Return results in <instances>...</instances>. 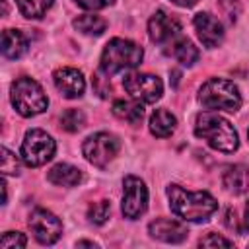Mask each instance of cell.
<instances>
[{
  "label": "cell",
  "mask_w": 249,
  "mask_h": 249,
  "mask_svg": "<svg viewBox=\"0 0 249 249\" xmlns=\"http://www.w3.org/2000/svg\"><path fill=\"white\" fill-rule=\"evenodd\" d=\"M167 198L171 212L187 222H206L218 210L216 198L206 191H185L179 185H169Z\"/></svg>",
  "instance_id": "1"
},
{
  "label": "cell",
  "mask_w": 249,
  "mask_h": 249,
  "mask_svg": "<svg viewBox=\"0 0 249 249\" xmlns=\"http://www.w3.org/2000/svg\"><path fill=\"white\" fill-rule=\"evenodd\" d=\"M195 134L202 140H206V144L218 152L224 154H231L237 150L239 146V138H237V130L233 128V124L220 117L218 113L212 111H204L198 113L195 119Z\"/></svg>",
  "instance_id": "2"
},
{
  "label": "cell",
  "mask_w": 249,
  "mask_h": 249,
  "mask_svg": "<svg viewBox=\"0 0 249 249\" xmlns=\"http://www.w3.org/2000/svg\"><path fill=\"white\" fill-rule=\"evenodd\" d=\"M142 56H144V51L140 45L128 39L115 37L105 45L101 53L99 68L105 76H113L128 68H136L142 62Z\"/></svg>",
  "instance_id": "3"
},
{
  "label": "cell",
  "mask_w": 249,
  "mask_h": 249,
  "mask_svg": "<svg viewBox=\"0 0 249 249\" xmlns=\"http://www.w3.org/2000/svg\"><path fill=\"white\" fill-rule=\"evenodd\" d=\"M198 103L210 111H237L241 107V93L237 86L226 78H210L198 89Z\"/></svg>",
  "instance_id": "4"
},
{
  "label": "cell",
  "mask_w": 249,
  "mask_h": 249,
  "mask_svg": "<svg viewBox=\"0 0 249 249\" xmlns=\"http://www.w3.org/2000/svg\"><path fill=\"white\" fill-rule=\"evenodd\" d=\"M10 99H12L14 109L21 117H35L49 107V99H47L43 88L39 86V82H35L33 78H27V76L18 78L12 84Z\"/></svg>",
  "instance_id": "5"
},
{
  "label": "cell",
  "mask_w": 249,
  "mask_h": 249,
  "mask_svg": "<svg viewBox=\"0 0 249 249\" xmlns=\"http://www.w3.org/2000/svg\"><path fill=\"white\" fill-rule=\"evenodd\" d=\"M56 144L54 140L41 128H31L25 132V138L21 142V161L27 167H39L45 165L54 156Z\"/></svg>",
  "instance_id": "6"
},
{
  "label": "cell",
  "mask_w": 249,
  "mask_h": 249,
  "mask_svg": "<svg viewBox=\"0 0 249 249\" xmlns=\"http://www.w3.org/2000/svg\"><path fill=\"white\" fill-rule=\"evenodd\" d=\"M119 150H121L119 138L109 132H95L88 136L82 144V154L95 167H105L109 161L115 160Z\"/></svg>",
  "instance_id": "7"
},
{
  "label": "cell",
  "mask_w": 249,
  "mask_h": 249,
  "mask_svg": "<svg viewBox=\"0 0 249 249\" xmlns=\"http://www.w3.org/2000/svg\"><path fill=\"white\" fill-rule=\"evenodd\" d=\"M124 91L142 103H156L163 93V84L154 74H142V72H130L123 78Z\"/></svg>",
  "instance_id": "8"
},
{
  "label": "cell",
  "mask_w": 249,
  "mask_h": 249,
  "mask_svg": "<svg viewBox=\"0 0 249 249\" xmlns=\"http://www.w3.org/2000/svg\"><path fill=\"white\" fill-rule=\"evenodd\" d=\"M148 208V189L142 179L134 175H126L123 181V204L121 210L124 218L136 220Z\"/></svg>",
  "instance_id": "9"
},
{
  "label": "cell",
  "mask_w": 249,
  "mask_h": 249,
  "mask_svg": "<svg viewBox=\"0 0 249 249\" xmlns=\"http://www.w3.org/2000/svg\"><path fill=\"white\" fill-rule=\"evenodd\" d=\"M29 230L33 231L35 239L43 245H53L62 235V222L45 208H35L29 214Z\"/></svg>",
  "instance_id": "10"
},
{
  "label": "cell",
  "mask_w": 249,
  "mask_h": 249,
  "mask_svg": "<svg viewBox=\"0 0 249 249\" xmlns=\"http://www.w3.org/2000/svg\"><path fill=\"white\" fill-rule=\"evenodd\" d=\"M181 33V23L177 21V18L165 14L163 10H158L150 21H148V35L154 43H167L171 39H175Z\"/></svg>",
  "instance_id": "11"
},
{
  "label": "cell",
  "mask_w": 249,
  "mask_h": 249,
  "mask_svg": "<svg viewBox=\"0 0 249 249\" xmlns=\"http://www.w3.org/2000/svg\"><path fill=\"white\" fill-rule=\"evenodd\" d=\"M193 25H195V31L198 35V39L202 41L204 47L208 49H214L218 45H222L224 41V27L222 23L208 12H200L193 18Z\"/></svg>",
  "instance_id": "12"
},
{
  "label": "cell",
  "mask_w": 249,
  "mask_h": 249,
  "mask_svg": "<svg viewBox=\"0 0 249 249\" xmlns=\"http://www.w3.org/2000/svg\"><path fill=\"white\" fill-rule=\"evenodd\" d=\"M53 80H54V86L56 89L68 97V99H76L84 93L86 89V80H84V74L76 68H70V66H62L58 70H54L53 74Z\"/></svg>",
  "instance_id": "13"
},
{
  "label": "cell",
  "mask_w": 249,
  "mask_h": 249,
  "mask_svg": "<svg viewBox=\"0 0 249 249\" xmlns=\"http://www.w3.org/2000/svg\"><path fill=\"white\" fill-rule=\"evenodd\" d=\"M148 233L163 243H181L187 239L189 231L183 224L169 220V218H156L148 224Z\"/></svg>",
  "instance_id": "14"
},
{
  "label": "cell",
  "mask_w": 249,
  "mask_h": 249,
  "mask_svg": "<svg viewBox=\"0 0 249 249\" xmlns=\"http://www.w3.org/2000/svg\"><path fill=\"white\" fill-rule=\"evenodd\" d=\"M222 185L233 195H243L249 189V167L243 163L226 167V171L222 173Z\"/></svg>",
  "instance_id": "15"
},
{
  "label": "cell",
  "mask_w": 249,
  "mask_h": 249,
  "mask_svg": "<svg viewBox=\"0 0 249 249\" xmlns=\"http://www.w3.org/2000/svg\"><path fill=\"white\" fill-rule=\"evenodd\" d=\"M165 53L171 54L183 66H193L198 60V49L187 37H181V35H177L175 39L169 41V49Z\"/></svg>",
  "instance_id": "16"
},
{
  "label": "cell",
  "mask_w": 249,
  "mask_h": 249,
  "mask_svg": "<svg viewBox=\"0 0 249 249\" xmlns=\"http://www.w3.org/2000/svg\"><path fill=\"white\" fill-rule=\"evenodd\" d=\"M27 53V39L19 29L2 31V54L10 60H16Z\"/></svg>",
  "instance_id": "17"
},
{
  "label": "cell",
  "mask_w": 249,
  "mask_h": 249,
  "mask_svg": "<svg viewBox=\"0 0 249 249\" xmlns=\"http://www.w3.org/2000/svg\"><path fill=\"white\" fill-rule=\"evenodd\" d=\"M47 179L58 187H76L82 181V171L70 163H56L49 169Z\"/></svg>",
  "instance_id": "18"
},
{
  "label": "cell",
  "mask_w": 249,
  "mask_h": 249,
  "mask_svg": "<svg viewBox=\"0 0 249 249\" xmlns=\"http://www.w3.org/2000/svg\"><path fill=\"white\" fill-rule=\"evenodd\" d=\"M177 126V119L165 111V109H156L150 117V130L158 138H167Z\"/></svg>",
  "instance_id": "19"
},
{
  "label": "cell",
  "mask_w": 249,
  "mask_h": 249,
  "mask_svg": "<svg viewBox=\"0 0 249 249\" xmlns=\"http://www.w3.org/2000/svg\"><path fill=\"white\" fill-rule=\"evenodd\" d=\"M113 115L121 121H126L130 124H138L144 117V107L140 101H124V99H119L113 103Z\"/></svg>",
  "instance_id": "20"
},
{
  "label": "cell",
  "mask_w": 249,
  "mask_h": 249,
  "mask_svg": "<svg viewBox=\"0 0 249 249\" xmlns=\"http://www.w3.org/2000/svg\"><path fill=\"white\" fill-rule=\"evenodd\" d=\"M72 25L84 35H101L107 27V21L99 16H93V14H82L78 18H74Z\"/></svg>",
  "instance_id": "21"
},
{
  "label": "cell",
  "mask_w": 249,
  "mask_h": 249,
  "mask_svg": "<svg viewBox=\"0 0 249 249\" xmlns=\"http://www.w3.org/2000/svg\"><path fill=\"white\" fill-rule=\"evenodd\" d=\"M18 10L27 19H37L47 14V10L53 6V0H16Z\"/></svg>",
  "instance_id": "22"
},
{
  "label": "cell",
  "mask_w": 249,
  "mask_h": 249,
  "mask_svg": "<svg viewBox=\"0 0 249 249\" xmlns=\"http://www.w3.org/2000/svg\"><path fill=\"white\" fill-rule=\"evenodd\" d=\"M84 121H86V117L80 109H66L60 115V126L66 132H78L84 126Z\"/></svg>",
  "instance_id": "23"
},
{
  "label": "cell",
  "mask_w": 249,
  "mask_h": 249,
  "mask_svg": "<svg viewBox=\"0 0 249 249\" xmlns=\"http://www.w3.org/2000/svg\"><path fill=\"white\" fill-rule=\"evenodd\" d=\"M109 214H111V204H109L107 200H97V202H93V204L88 208V218H89V222L95 224V226L105 224L107 218H109Z\"/></svg>",
  "instance_id": "24"
},
{
  "label": "cell",
  "mask_w": 249,
  "mask_h": 249,
  "mask_svg": "<svg viewBox=\"0 0 249 249\" xmlns=\"http://www.w3.org/2000/svg\"><path fill=\"white\" fill-rule=\"evenodd\" d=\"M2 173L4 175H18L19 173V161L14 152H10L6 146L2 148Z\"/></svg>",
  "instance_id": "25"
},
{
  "label": "cell",
  "mask_w": 249,
  "mask_h": 249,
  "mask_svg": "<svg viewBox=\"0 0 249 249\" xmlns=\"http://www.w3.org/2000/svg\"><path fill=\"white\" fill-rule=\"evenodd\" d=\"M25 243H27V239L19 231H6L0 239L2 249H19V247H25Z\"/></svg>",
  "instance_id": "26"
},
{
  "label": "cell",
  "mask_w": 249,
  "mask_h": 249,
  "mask_svg": "<svg viewBox=\"0 0 249 249\" xmlns=\"http://www.w3.org/2000/svg\"><path fill=\"white\" fill-rule=\"evenodd\" d=\"M198 245L200 247H231L233 241H230V239H226L218 233H208V235L198 239Z\"/></svg>",
  "instance_id": "27"
},
{
  "label": "cell",
  "mask_w": 249,
  "mask_h": 249,
  "mask_svg": "<svg viewBox=\"0 0 249 249\" xmlns=\"http://www.w3.org/2000/svg\"><path fill=\"white\" fill-rule=\"evenodd\" d=\"M220 8H222L224 16H228V19H230L231 23L237 19V16H239V10H241V6H239V0H220Z\"/></svg>",
  "instance_id": "28"
},
{
  "label": "cell",
  "mask_w": 249,
  "mask_h": 249,
  "mask_svg": "<svg viewBox=\"0 0 249 249\" xmlns=\"http://www.w3.org/2000/svg\"><path fill=\"white\" fill-rule=\"evenodd\" d=\"M74 2L84 10H103V8L111 6L115 0H74Z\"/></svg>",
  "instance_id": "29"
},
{
  "label": "cell",
  "mask_w": 249,
  "mask_h": 249,
  "mask_svg": "<svg viewBox=\"0 0 249 249\" xmlns=\"http://www.w3.org/2000/svg\"><path fill=\"white\" fill-rule=\"evenodd\" d=\"M171 2H175L177 6H183V8H191V6H195L198 0H171Z\"/></svg>",
  "instance_id": "30"
},
{
  "label": "cell",
  "mask_w": 249,
  "mask_h": 249,
  "mask_svg": "<svg viewBox=\"0 0 249 249\" xmlns=\"http://www.w3.org/2000/svg\"><path fill=\"white\" fill-rule=\"evenodd\" d=\"M243 220H245V228L249 230V202H247V206H245V218H243Z\"/></svg>",
  "instance_id": "31"
},
{
  "label": "cell",
  "mask_w": 249,
  "mask_h": 249,
  "mask_svg": "<svg viewBox=\"0 0 249 249\" xmlns=\"http://www.w3.org/2000/svg\"><path fill=\"white\" fill-rule=\"evenodd\" d=\"M82 245H86V247H95V243H91V241H78V247H82Z\"/></svg>",
  "instance_id": "32"
},
{
  "label": "cell",
  "mask_w": 249,
  "mask_h": 249,
  "mask_svg": "<svg viewBox=\"0 0 249 249\" xmlns=\"http://www.w3.org/2000/svg\"><path fill=\"white\" fill-rule=\"evenodd\" d=\"M247 136H249V132H247Z\"/></svg>",
  "instance_id": "33"
}]
</instances>
